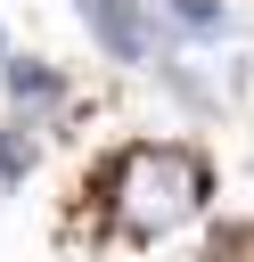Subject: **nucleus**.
Returning <instances> with one entry per match:
<instances>
[{"instance_id":"f03ea898","label":"nucleus","mask_w":254,"mask_h":262,"mask_svg":"<svg viewBox=\"0 0 254 262\" xmlns=\"http://www.w3.org/2000/svg\"><path fill=\"white\" fill-rule=\"evenodd\" d=\"M82 16H90V33H98L123 66H139V57H147V25H139V8H131V0H82Z\"/></svg>"},{"instance_id":"7ed1b4c3","label":"nucleus","mask_w":254,"mask_h":262,"mask_svg":"<svg viewBox=\"0 0 254 262\" xmlns=\"http://www.w3.org/2000/svg\"><path fill=\"white\" fill-rule=\"evenodd\" d=\"M8 98H16V106H49V98H57V74H49L41 57H8Z\"/></svg>"},{"instance_id":"39448f33","label":"nucleus","mask_w":254,"mask_h":262,"mask_svg":"<svg viewBox=\"0 0 254 262\" xmlns=\"http://www.w3.org/2000/svg\"><path fill=\"white\" fill-rule=\"evenodd\" d=\"M172 16L188 33H221V0H172Z\"/></svg>"},{"instance_id":"f257e3e1","label":"nucleus","mask_w":254,"mask_h":262,"mask_svg":"<svg viewBox=\"0 0 254 262\" xmlns=\"http://www.w3.org/2000/svg\"><path fill=\"white\" fill-rule=\"evenodd\" d=\"M107 196H115V221L131 237H156L172 229L180 213H197L205 196V156L197 147H123L107 164Z\"/></svg>"},{"instance_id":"20e7f679","label":"nucleus","mask_w":254,"mask_h":262,"mask_svg":"<svg viewBox=\"0 0 254 262\" xmlns=\"http://www.w3.org/2000/svg\"><path fill=\"white\" fill-rule=\"evenodd\" d=\"M25 164H33L25 131H0V188H16V180H25Z\"/></svg>"}]
</instances>
